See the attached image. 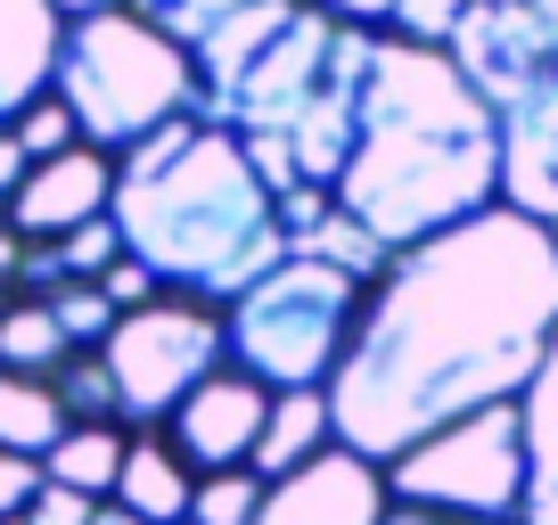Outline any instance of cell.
Instances as JSON below:
<instances>
[{
  "instance_id": "obj_1",
  "label": "cell",
  "mask_w": 558,
  "mask_h": 525,
  "mask_svg": "<svg viewBox=\"0 0 558 525\" xmlns=\"http://www.w3.org/2000/svg\"><path fill=\"white\" fill-rule=\"evenodd\" d=\"M558 337V246L542 222L485 206L436 239L402 246L362 296L345 362L320 386L329 427L369 468L469 411L518 403Z\"/></svg>"
},
{
  "instance_id": "obj_2",
  "label": "cell",
  "mask_w": 558,
  "mask_h": 525,
  "mask_svg": "<svg viewBox=\"0 0 558 525\" xmlns=\"http://www.w3.org/2000/svg\"><path fill=\"white\" fill-rule=\"evenodd\" d=\"M378 34L337 25L313 0H246L230 25H214L190 50L197 107L214 132L246 148L263 190H337L353 157V115H362V74Z\"/></svg>"
},
{
  "instance_id": "obj_3",
  "label": "cell",
  "mask_w": 558,
  "mask_h": 525,
  "mask_svg": "<svg viewBox=\"0 0 558 525\" xmlns=\"http://www.w3.org/2000/svg\"><path fill=\"white\" fill-rule=\"evenodd\" d=\"M329 197L386 255H402L501 206V123L444 50L378 34L362 74V115H353V157Z\"/></svg>"
},
{
  "instance_id": "obj_4",
  "label": "cell",
  "mask_w": 558,
  "mask_h": 525,
  "mask_svg": "<svg viewBox=\"0 0 558 525\" xmlns=\"http://www.w3.org/2000/svg\"><path fill=\"white\" fill-rule=\"evenodd\" d=\"M107 213H116L123 255L148 262V280L165 296L206 304V313L239 304L288 255L279 197L263 190L246 148L230 132H214L206 115H173L140 148H123Z\"/></svg>"
},
{
  "instance_id": "obj_5",
  "label": "cell",
  "mask_w": 558,
  "mask_h": 525,
  "mask_svg": "<svg viewBox=\"0 0 558 525\" xmlns=\"http://www.w3.org/2000/svg\"><path fill=\"white\" fill-rule=\"evenodd\" d=\"M58 107L74 115L83 148L99 157H123L140 148L157 123L190 115L197 107V74H190V50L165 41L148 17L132 9H90V17H66V50H58Z\"/></svg>"
},
{
  "instance_id": "obj_6",
  "label": "cell",
  "mask_w": 558,
  "mask_h": 525,
  "mask_svg": "<svg viewBox=\"0 0 558 525\" xmlns=\"http://www.w3.org/2000/svg\"><path fill=\"white\" fill-rule=\"evenodd\" d=\"M362 280H345L337 262L313 255H279L239 304H222V362L246 369L271 394L296 386H329L345 362V337L362 320Z\"/></svg>"
},
{
  "instance_id": "obj_7",
  "label": "cell",
  "mask_w": 558,
  "mask_h": 525,
  "mask_svg": "<svg viewBox=\"0 0 558 525\" xmlns=\"http://www.w3.org/2000/svg\"><path fill=\"white\" fill-rule=\"evenodd\" d=\"M386 501L444 509V517H469V525H509L525 509V419H518V403L469 411V419L436 427L427 443H411L386 468Z\"/></svg>"
},
{
  "instance_id": "obj_8",
  "label": "cell",
  "mask_w": 558,
  "mask_h": 525,
  "mask_svg": "<svg viewBox=\"0 0 558 525\" xmlns=\"http://www.w3.org/2000/svg\"><path fill=\"white\" fill-rule=\"evenodd\" d=\"M99 362H107V378H116V419L165 427L181 411V394H197V386L222 369V313L181 304V296L116 313Z\"/></svg>"
},
{
  "instance_id": "obj_9",
  "label": "cell",
  "mask_w": 558,
  "mask_h": 525,
  "mask_svg": "<svg viewBox=\"0 0 558 525\" xmlns=\"http://www.w3.org/2000/svg\"><path fill=\"white\" fill-rule=\"evenodd\" d=\"M444 58L460 66V83H469L493 115L558 74L550 34H542V17L525 9V0H469L460 25H452V41H444Z\"/></svg>"
},
{
  "instance_id": "obj_10",
  "label": "cell",
  "mask_w": 558,
  "mask_h": 525,
  "mask_svg": "<svg viewBox=\"0 0 558 525\" xmlns=\"http://www.w3.org/2000/svg\"><path fill=\"white\" fill-rule=\"evenodd\" d=\"M263 419H271V386H255L246 369H214L197 394H181V411L165 419V443L181 452L190 476H222V468H246L263 443Z\"/></svg>"
},
{
  "instance_id": "obj_11",
  "label": "cell",
  "mask_w": 558,
  "mask_h": 525,
  "mask_svg": "<svg viewBox=\"0 0 558 525\" xmlns=\"http://www.w3.org/2000/svg\"><path fill=\"white\" fill-rule=\"evenodd\" d=\"M378 517H386V468H369L345 443H329L296 476L263 485V509H255V525H378Z\"/></svg>"
},
{
  "instance_id": "obj_12",
  "label": "cell",
  "mask_w": 558,
  "mask_h": 525,
  "mask_svg": "<svg viewBox=\"0 0 558 525\" xmlns=\"http://www.w3.org/2000/svg\"><path fill=\"white\" fill-rule=\"evenodd\" d=\"M493 123H501V206L558 230V74L509 99Z\"/></svg>"
},
{
  "instance_id": "obj_13",
  "label": "cell",
  "mask_w": 558,
  "mask_h": 525,
  "mask_svg": "<svg viewBox=\"0 0 558 525\" xmlns=\"http://www.w3.org/2000/svg\"><path fill=\"white\" fill-rule=\"evenodd\" d=\"M107 197H116V157H99V148H66V157L34 164L17 190V206H9V230L17 239H74L83 222H99Z\"/></svg>"
},
{
  "instance_id": "obj_14",
  "label": "cell",
  "mask_w": 558,
  "mask_h": 525,
  "mask_svg": "<svg viewBox=\"0 0 558 525\" xmlns=\"http://www.w3.org/2000/svg\"><path fill=\"white\" fill-rule=\"evenodd\" d=\"M58 50H66V17L50 0H0V132L34 99H50Z\"/></svg>"
},
{
  "instance_id": "obj_15",
  "label": "cell",
  "mask_w": 558,
  "mask_h": 525,
  "mask_svg": "<svg viewBox=\"0 0 558 525\" xmlns=\"http://www.w3.org/2000/svg\"><path fill=\"white\" fill-rule=\"evenodd\" d=\"M518 419H525V509H518V525H558V337L542 353L534 386L518 394Z\"/></svg>"
},
{
  "instance_id": "obj_16",
  "label": "cell",
  "mask_w": 558,
  "mask_h": 525,
  "mask_svg": "<svg viewBox=\"0 0 558 525\" xmlns=\"http://www.w3.org/2000/svg\"><path fill=\"white\" fill-rule=\"evenodd\" d=\"M190 492H197V476L181 468L173 443H165V436H132V452H123L107 501L132 509L140 525H181V517H190Z\"/></svg>"
},
{
  "instance_id": "obj_17",
  "label": "cell",
  "mask_w": 558,
  "mask_h": 525,
  "mask_svg": "<svg viewBox=\"0 0 558 525\" xmlns=\"http://www.w3.org/2000/svg\"><path fill=\"white\" fill-rule=\"evenodd\" d=\"M329 443H337L329 394H320V386H296V394H271V419H263V443H255L246 468H255L263 485H279V476H296L304 460H320Z\"/></svg>"
},
{
  "instance_id": "obj_18",
  "label": "cell",
  "mask_w": 558,
  "mask_h": 525,
  "mask_svg": "<svg viewBox=\"0 0 558 525\" xmlns=\"http://www.w3.org/2000/svg\"><path fill=\"white\" fill-rule=\"evenodd\" d=\"M123 452H132V436H123L116 419H107V427H66V436L50 443V460H41V476L66 485V492H83V501H107V492H116Z\"/></svg>"
},
{
  "instance_id": "obj_19",
  "label": "cell",
  "mask_w": 558,
  "mask_h": 525,
  "mask_svg": "<svg viewBox=\"0 0 558 525\" xmlns=\"http://www.w3.org/2000/svg\"><path fill=\"white\" fill-rule=\"evenodd\" d=\"M58 436H66V411H58L50 378H17V369H0V452L50 460Z\"/></svg>"
},
{
  "instance_id": "obj_20",
  "label": "cell",
  "mask_w": 558,
  "mask_h": 525,
  "mask_svg": "<svg viewBox=\"0 0 558 525\" xmlns=\"http://www.w3.org/2000/svg\"><path fill=\"white\" fill-rule=\"evenodd\" d=\"M66 337H58L50 304L17 296V304H0V369H17V378H58V362H66Z\"/></svg>"
},
{
  "instance_id": "obj_21",
  "label": "cell",
  "mask_w": 558,
  "mask_h": 525,
  "mask_svg": "<svg viewBox=\"0 0 558 525\" xmlns=\"http://www.w3.org/2000/svg\"><path fill=\"white\" fill-rule=\"evenodd\" d=\"M50 394H58V411H66V427H107V419H116V378H107L99 353H66L58 378H50Z\"/></svg>"
},
{
  "instance_id": "obj_22",
  "label": "cell",
  "mask_w": 558,
  "mask_h": 525,
  "mask_svg": "<svg viewBox=\"0 0 558 525\" xmlns=\"http://www.w3.org/2000/svg\"><path fill=\"white\" fill-rule=\"evenodd\" d=\"M255 509H263V476L255 468H222V476H197L181 525H255Z\"/></svg>"
},
{
  "instance_id": "obj_23",
  "label": "cell",
  "mask_w": 558,
  "mask_h": 525,
  "mask_svg": "<svg viewBox=\"0 0 558 525\" xmlns=\"http://www.w3.org/2000/svg\"><path fill=\"white\" fill-rule=\"evenodd\" d=\"M132 17H148L165 41H181V50H197V41L214 34V25H230L246 9V0H123Z\"/></svg>"
},
{
  "instance_id": "obj_24",
  "label": "cell",
  "mask_w": 558,
  "mask_h": 525,
  "mask_svg": "<svg viewBox=\"0 0 558 525\" xmlns=\"http://www.w3.org/2000/svg\"><path fill=\"white\" fill-rule=\"evenodd\" d=\"M41 304H50L58 337H66L74 353H99V345H107V329H116V304H107L99 288H74V280H66L58 296H41Z\"/></svg>"
},
{
  "instance_id": "obj_25",
  "label": "cell",
  "mask_w": 558,
  "mask_h": 525,
  "mask_svg": "<svg viewBox=\"0 0 558 525\" xmlns=\"http://www.w3.org/2000/svg\"><path fill=\"white\" fill-rule=\"evenodd\" d=\"M9 141L25 148V164H50V157H66V148H83V132H74V115L58 107V90H50V99H34L17 123H9Z\"/></svg>"
},
{
  "instance_id": "obj_26",
  "label": "cell",
  "mask_w": 558,
  "mask_h": 525,
  "mask_svg": "<svg viewBox=\"0 0 558 525\" xmlns=\"http://www.w3.org/2000/svg\"><path fill=\"white\" fill-rule=\"evenodd\" d=\"M58 262H66L74 288H99L107 271L123 262V239H116V213H99V222H83L74 239H58Z\"/></svg>"
},
{
  "instance_id": "obj_27",
  "label": "cell",
  "mask_w": 558,
  "mask_h": 525,
  "mask_svg": "<svg viewBox=\"0 0 558 525\" xmlns=\"http://www.w3.org/2000/svg\"><path fill=\"white\" fill-rule=\"evenodd\" d=\"M460 9L469 0H395V17H386V34L395 41H418V50H444L460 25Z\"/></svg>"
},
{
  "instance_id": "obj_28",
  "label": "cell",
  "mask_w": 558,
  "mask_h": 525,
  "mask_svg": "<svg viewBox=\"0 0 558 525\" xmlns=\"http://www.w3.org/2000/svg\"><path fill=\"white\" fill-rule=\"evenodd\" d=\"M90 517H99V501H83V492L50 485V476H41V492L25 501V525H90Z\"/></svg>"
},
{
  "instance_id": "obj_29",
  "label": "cell",
  "mask_w": 558,
  "mask_h": 525,
  "mask_svg": "<svg viewBox=\"0 0 558 525\" xmlns=\"http://www.w3.org/2000/svg\"><path fill=\"white\" fill-rule=\"evenodd\" d=\"M99 296H107V304H116V313H140V304H157V296H165V288H157V280H148V262H132V255H123V262H116V271H107V280H99Z\"/></svg>"
},
{
  "instance_id": "obj_30",
  "label": "cell",
  "mask_w": 558,
  "mask_h": 525,
  "mask_svg": "<svg viewBox=\"0 0 558 525\" xmlns=\"http://www.w3.org/2000/svg\"><path fill=\"white\" fill-rule=\"evenodd\" d=\"M41 492V460L0 452V517H25V501Z\"/></svg>"
},
{
  "instance_id": "obj_31",
  "label": "cell",
  "mask_w": 558,
  "mask_h": 525,
  "mask_svg": "<svg viewBox=\"0 0 558 525\" xmlns=\"http://www.w3.org/2000/svg\"><path fill=\"white\" fill-rule=\"evenodd\" d=\"M313 9H320V17H337V25H369V34L395 17V0H313Z\"/></svg>"
},
{
  "instance_id": "obj_32",
  "label": "cell",
  "mask_w": 558,
  "mask_h": 525,
  "mask_svg": "<svg viewBox=\"0 0 558 525\" xmlns=\"http://www.w3.org/2000/svg\"><path fill=\"white\" fill-rule=\"evenodd\" d=\"M25 173H34V164H25V148L9 141V132H0V222H9V206H17V190H25Z\"/></svg>"
},
{
  "instance_id": "obj_33",
  "label": "cell",
  "mask_w": 558,
  "mask_h": 525,
  "mask_svg": "<svg viewBox=\"0 0 558 525\" xmlns=\"http://www.w3.org/2000/svg\"><path fill=\"white\" fill-rule=\"evenodd\" d=\"M378 525H469V517H444V509H411V501H386Z\"/></svg>"
},
{
  "instance_id": "obj_34",
  "label": "cell",
  "mask_w": 558,
  "mask_h": 525,
  "mask_svg": "<svg viewBox=\"0 0 558 525\" xmlns=\"http://www.w3.org/2000/svg\"><path fill=\"white\" fill-rule=\"evenodd\" d=\"M525 9L542 17V34H550V58H558V0H525Z\"/></svg>"
},
{
  "instance_id": "obj_35",
  "label": "cell",
  "mask_w": 558,
  "mask_h": 525,
  "mask_svg": "<svg viewBox=\"0 0 558 525\" xmlns=\"http://www.w3.org/2000/svg\"><path fill=\"white\" fill-rule=\"evenodd\" d=\"M58 17H90V9H116V0H50Z\"/></svg>"
},
{
  "instance_id": "obj_36",
  "label": "cell",
  "mask_w": 558,
  "mask_h": 525,
  "mask_svg": "<svg viewBox=\"0 0 558 525\" xmlns=\"http://www.w3.org/2000/svg\"><path fill=\"white\" fill-rule=\"evenodd\" d=\"M90 525H140V517H132V509H116V501H99V517H90Z\"/></svg>"
},
{
  "instance_id": "obj_37",
  "label": "cell",
  "mask_w": 558,
  "mask_h": 525,
  "mask_svg": "<svg viewBox=\"0 0 558 525\" xmlns=\"http://www.w3.org/2000/svg\"><path fill=\"white\" fill-rule=\"evenodd\" d=\"M0 525H25V517H0Z\"/></svg>"
},
{
  "instance_id": "obj_38",
  "label": "cell",
  "mask_w": 558,
  "mask_h": 525,
  "mask_svg": "<svg viewBox=\"0 0 558 525\" xmlns=\"http://www.w3.org/2000/svg\"><path fill=\"white\" fill-rule=\"evenodd\" d=\"M550 246H558V230H550Z\"/></svg>"
}]
</instances>
